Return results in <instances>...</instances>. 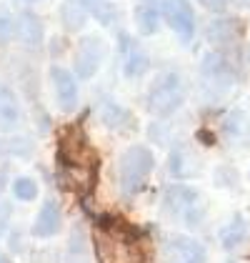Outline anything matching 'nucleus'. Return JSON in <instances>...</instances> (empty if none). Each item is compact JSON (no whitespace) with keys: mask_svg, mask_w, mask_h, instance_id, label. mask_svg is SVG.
<instances>
[{"mask_svg":"<svg viewBox=\"0 0 250 263\" xmlns=\"http://www.w3.org/2000/svg\"><path fill=\"white\" fill-rule=\"evenodd\" d=\"M155 168V156L148 145H130L118 161V183L123 196H138Z\"/></svg>","mask_w":250,"mask_h":263,"instance_id":"nucleus-1","label":"nucleus"},{"mask_svg":"<svg viewBox=\"0 0 250 263\" xmlns=\"http://www.w3.org/2000/svg\"><path fill=\"white\" fill-rule=\"evenodd\" d=\"M185 103V83L178 70H163L155 76L148 90V110L153 116H173Z\"/></svg>","mask_w":250,"mask_h":263,"instance_id":"nucleus-2","label":"nucleus"},{"mask_svg":"<svg viewBox=\"0 0 250 263\" xmlns=\"http://www.w3.org/2000/svg\"><path fill=\"white\" fill-rule=\"evenodd\" d=\"M200 78H203V85L208 93L225 96L235 85V68L230 65V61L220 50H213L200 63Z\"/></svg>","mask_w":250,"mask_h":263,"instance_id":"nucleus-3","label":"nucleus"},{"mask_svg":"<svg viewBox=\"0 0 250 263\" xmlns=\"http://www.w3.org/2000/svg\"><path fill=\"white\" fill-rule=\"evenodd\" d=\"M198 203L200 196L195 188L183 185V183H175V185H168L165 193H163V211L173 218H183L185 223H195L198 221Z\"/></svg>","mask_w":250,"mask_h":263,"instance_id":"nucleus-4","label":"nucleus"},{"mask_svg":"<svg viewBox=\"0 0 250 263\" xmlns=\"http://www.w3.org/2000/svg\"><path fill=\"white\" fill-rule=\"evenodd\" d=\"M160 253H163V263H205L208 258L205 246L185 233L168 236L160 246Z\"/></svg>","mask_w":250,"mask_h":263,"instance_id":"nucleus-5","label":"nucleus"},{"mask_svg":"<svg viewBox=\"0 0 250 263\" xmlns=\"http://www.w3.org/2000/svg\"><path fill=\"white\" fill-rule=\"evenodd\" d=\"M160 15L183 43L195 35V10L190 0H160Z\"/></svg>","mask_w":250,"mask_h":263,"instance_id":"nucleus-6","label":"nucleus"},{"mask_svg":"<svg viewBox=\"0 0 250 263\" xmlns=\"http://www.w3.org/2000/svg\"><path fill=\"white\" fill-rule=\"evenodd\" d=\"M105 58V43L98 38V35H85L78 41V48H75V58H73V68L78 73V78H93L100 68V63Z\"/></svg>","mask_w":250,"mask_h":263,"instance_id":"nucleus-7","label":"nucleus"},{"mask_svg":"<svg viewBox=\"0 0 250 263\" xmlns=\"http://www.w3.org/2000/svg\"><path fill=\"white\" fill-rule=\"evenodd\" d=\"M48 76H50L53 90H55V101H58V108H60L62 113H73V110L78 108V98H80L75 76H73L68 68H62V65H53Z\"/></svg>","mask_w":250,"mask_h":263,"instance_id":"nucleus-8","label":"nucleus"},{"mask_svg":"<svg viewBox=\"0 0 250 263\" xmlns=\"http://www.w3.org/2000/svg\"><path fill=\"white\" fill-rule=\"evenodd\" d=\"M23 110L15 90L5 83H0V133H13L20 125Z\"/></svg>","mask_w":250,"mask_h":263,"instance_id":"nucleus-9","label":"nucleus"},{"mask_svg":"<svg viewBox=\"0 0 250 263\" xmlns=\"http://www.w3.org/2000/svg\"><path fill=\"white\" fill-rule=\"evenodd\" d=\"M60 223H62V216H60V205L55 198H45L38 211V218L33 223V236L38 238H50L60 231Z\"/></svg>","mask_w":250,"mask_h":263,"instance_id":"nucleus-10","label":"nucleus"},{"mask_svg":"<svg viewBox=\"0 0 250 263\" xmlns=\"http://www.w3.org/2000/svg\"><path fill=\"white\" fill-rule=\"evenodd\" d=\"M148 65H150V61H148L145 50L133 41V38L123 35V73H125V78H140L148 70Z\"/></svg>","mask_w":250,"mask_h":263,"instance_id":"nucleus-11","label":"nucleus"},{"mask_svg":"<svg viewBox=\"0 0 250 263\" xmlns=\"http://www.w3.org/2000/svg\"><path fill=\"white\" fill-rule=\"evenodd\" d=\"M240 38V23L233 18H220L208 25V41L218 48H228Z\"/></svg>","mask_w":250,"mask_h":263,"instance_id":"nucleus-12","label":"nucleus"},{"mask_svg":"<svg viewBox=\"0 0 250 263\" xmlns=\"http://www.w3.org/2000/svg\"><path fill=\"white\" fill-rule=\"evenodd\" d=\"M15 35L20 38L25 45H40L43 41V23L35 13H20L15 18Z\"/></svg>","mask_w":250,"mask_h":263,"instance_id":"nucleus-13","label":"nucleus"},{"mask_svg":"<svg viewBox=\"0 0 250 263\" xmlns=\"http://www.w3.org/2000/svg\"><path fill=\"white\" fill-rule=\"evenodd\" d=\"M245 236H248V223H245V218L240 213H235L228 226L220 231V243H223L225 251H233V248H238L240 243L245 241Z\"/></svg>","mask_w":250,"mask_h":263,"instance_id":"nucleus-14","label":"nucleus"},{"mask_svg":"<svg viewBox=\"0 0 250 263\" xmlns=\"http://www.w3.org/2000/svg\"><path fill=\"white\" fill-rule=\"evenodd\" d=\"M160 10L153 5V3H140V5H135V25H138V30L143 33V35H153V33H158V28H160Z\"/></svg>","mask_w":250,"mask_h":263,"instance_id":"nucleus-15","label":"nucleus"},{"mask_svg":"<svg viewBox=\"0 0 250 263\" xmlns=\"http://www.w3.org/2000/svg\"><path fill=\"white\" fill-rule=\"evenodd\" d=\"M100 118H103V123L108 128H113V130H125V128L133 125V116L113 101H105L103 105H100Z\"/></svg>","mask_w":250,"mask_h":263,"instance_id":"nucleus-16","label":"nucleus"},{"mask_svg":"<svg viewBox=\"0 0 250 263\" xmlns=\"http://www.w3.org/2000/svg\"><path fill=\"white\" fill-rule=\"evenodd\" d=\"M60 18L68 30H80L88 21V5L83 0H65L60 8Z\"/></svg>","mask_w":250,"mask_h":263,"instance_id":"nucleus-17","label":"nucleus"},{"mask_svg":"<svg viewBox=\"0 0 250 263\" xmlns=\"http://www.w3.org/2000/svg\"><path fill=\"white\" fill-rule=\"evenodd\" d=\"M168 168H170V173H173V176H178V178L195 173V163L187 158V151H185V148H175V151L170 153Z\"/></svg>","mask_w":250,"mask_h":263,"instance_id":"nucleus-18","label":"nucleus"},{"mask_svg":"<svg viewBox=\"0 0 250 263\" xmlns=\"http://www.w3.org/2000/svg\"><path fill=\"white\" fill-rule=\"evenodd\" d=\"M38 183L33 181L30 176H20V178H15L13 181V196L18 198V201H35L38 198Z\"/></svg>","mask_w":250,"mask_h":263,"instance_id":"nucleus-19","label":"nucleus"},{"mask_svg":"<svg viewBox=\"0 0 250 263\" xmlns=\"http://www.w3.org/2000/svg\"><path fill=\"white\" fill-rule=\"evenodd\" d=\"M10 35H15V21L0 13V38H10Z\"/></svg>","mask_w":250,"mask_h":263,"instance_id":"nucleus-20","label":"nucleus"},{"mask_svg":"<svg viewBox=\"0 0 250 263\" xmlns=\"http://www.w3.org/2000/svg\"><path fill=\"white\" fill-rule=\"evenodd\" d=\"M203 8H208L213 13H223L225 10V5H228V0H198Z\"/></svg>","mask_w":250,"mask_h":263,"instance_id":"nucleus-21","label":"nucleus"},{"mask_svg":"<svg viewBox=\"0 0 250 263\" xmlns=\"http://www.w3.org/2000/svg\"><path fill=\"white\" fill-rule=\"evenodd\" d=\"M8 218H10V205H8V203H0V233L5 231Z\"/></svg>","mask_w":250,"mask_h":263,"instance_id":"nucleus-22","label":"nucleus"},{"mask_svg":"<svg viewBox=\"0 0 250 263\" xmlns=\"http://www.w3.org/2000/svg\"><path fill=\"white\" fill-rule=\"evenodd\" d=\"M238 8H250V0H233Z\"/></svg>","mask_w":250,"mask_h":263,"instance_id":"nucleus-23","label":"nucleus"},{"mask_svg":"<svg viewBox=\"0 0 250 263\" xmlns=\"http://www.w3.org/2000/svg\"><path fill=\"white\" fill-rule=\"evenodd\" d=\"M0 263H13V258H10V256H5V253H0Z\"/></svg>","mask_w":250,"mask_h":263,"instance_id":"nucleus-24","label":"nucleus"},{"mask_svg":"<svg viewBox=\"0 0 250 263\" xmlns=\"http://www.w3.org/2000/svg\"><path fill=\"white\" fill-rule=\"evenodd\" d=\"M28 3H35V0H28Z\"/></svg>","mask_w":250,"mask_h":263,"instance_id":"nucleus-25","label":"nucleus"}]
</instances>
